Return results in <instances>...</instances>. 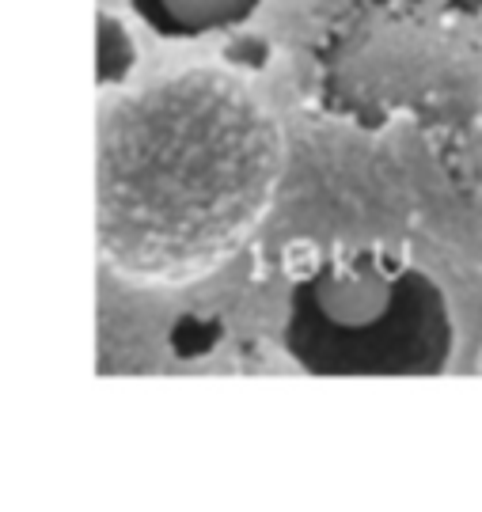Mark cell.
Instances as JSON below:
<instances>
[{
  "label": "cell",
  "mask_w": 482,
  "mask_h": 512,
  "mask_svg": "<svg viewBox=\"0 0 482 512\" xmlns=\"http://www.w3.org/2000/svg\"><path fill=\"white\" fill-rule=\"evenodd\" d=\"M285 349L316 376H433L452 353L445 289L388 251H331L289 289Z\"/></svg>",
  "instance_id": "2"
},
{
  "label": "cell",
  "mask_w": 482,
  "mask_h": 512,
  "mask_svg": "<svg viewBox=\"0 0 482 512\" xmlns=\"http://www.w3.org/2000/svg\"><path fill=\"white\" fill-rule=\"evenodd\" d=\"M281 167L278 118L240 76L186 69L133 88L99 118V251L141 285L198 281L259 232Z\"/></svg>",
  "instance_id": "1"
},
{
  "label": "cell",
  "mask_w": 482,
  "mask_h": 512,
  "mask_svg": "<svg viewBox=\"0 0 482 512\" xmlns=\"http://www.w3.org/2000/svg\"><path fill=\"white\" fill-rule=\"evenodd\" d=\"M259 4L262 0H133V8L149 19L156 31L175 38H198L236 27Z\"/></svg>",
  "instance_id": "3"
}]
</instances>
